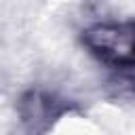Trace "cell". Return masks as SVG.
<instances>
[{
    "mask_svg": "<svg viewBox=\"0 0 135 135\" xmlns=\"http://www.w3.org/2000/svg\"><path fill=\"white\" fill-rule=\"evenodd\" d=\"M82 44L101 63L114 70L133 68V23H93L82 32Z\"/></svg>",
    "mask_w": 135,
    "mask_h": 135,
    "instance_id": "1",
    "label": "cell"
},
{
    "mask_svg": "<svg viewBox=\"0 0 135 135\" xmlns=\"http://www.w3.org/2000/svg\"><path fill=\"white\" fill-rule=\"evenodd\" d=\"M65 110L68 105L63 101L55 99L44 91H27L19 101V114L23 122L34 131L51 127V122H55Z\"/></svg>",
    "mask_w": 135,
    "mask_h": 135,
    "instance_id": "2",
    "label": "cell"
}]
</instances>
